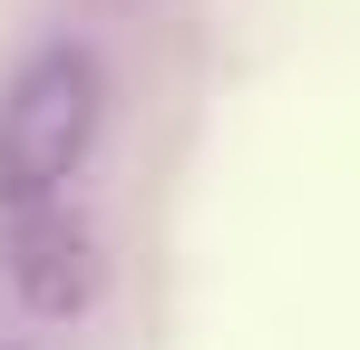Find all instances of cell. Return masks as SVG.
I'll return each instance as SVG.
<instances>
[{
    "label": "cell",
    "mask_w": 360,
    "mask_h": 350,
    "mask_svg": "<svg viewBox=\"0 0 360 350\" xmlns=\"http://www.w3.org/2000/svg\"><path fill=\"white\" fill-rule=\"evenodd\" d=\"M0 283H10L20 311H39V321H78V311H98V292H108L98 224H88L68 195L0 214Z\"/></svg>",
    "instance_id": "obj_2"
},
{
    "label": "cell",
    "mask_w": 360,
    "mask_h": 350,
    "mask_svg": "<svg viewBox=\"0 0 360 350\" xmlns=\"http://www.w3.org/2000/svg\"><path fill=\"white\" fill-rule=\"evenodd\" d=\"M108 136V58L88 39H39L0 88V214L68 195Z\"/></svg>",
    "instance_id": "obj_1"
}]
</instances>
